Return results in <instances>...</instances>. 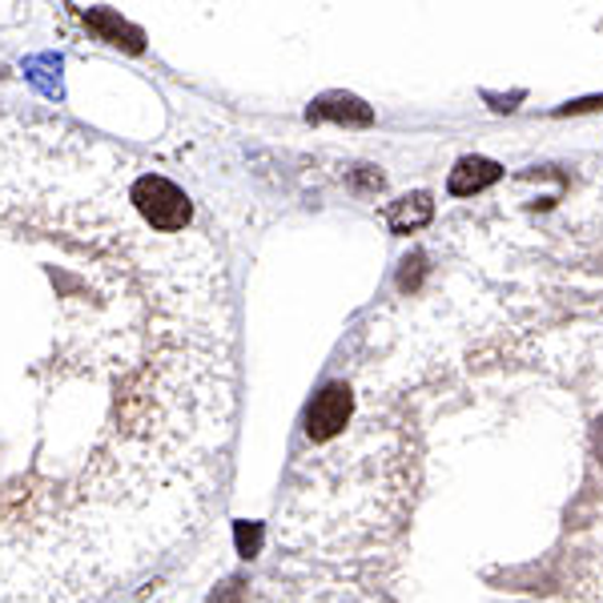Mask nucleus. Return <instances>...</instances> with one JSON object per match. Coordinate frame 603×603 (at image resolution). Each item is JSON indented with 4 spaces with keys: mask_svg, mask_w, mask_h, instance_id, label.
<instances>
[{
    "mask_svg": "<svg viewBox=\"0 0 603 603\" xmlns=\"http://www.w3.org/2000/svg\"><path fill=\"white\" fill-rule=\"evenodd\" d=\"M499 173L503 170H499V161H491V158H463L455 170H451V177H447V189L455 197H471L499 182Z\"/></svg>",
    "mask_w": 603,
    "mask_h": 603,
    "instance_id": "f03ea898",
    "label": "nucleus"
},
{
    "mask_svg": "<svg viewBox=\"0 0 603 603\" xmlns=\"http://www.w3.org/2000/svg\"><path fill=\"white\" fill-rule=\"evenodd\" d=\"M434 218V201L431 194H407L398 197L391 210H386V225H391L394 234H410V230H419Z\"/></svg>",
    "mask_w": 603,
    "mask_h": 603,
    "instance_id": "20e7f679",
    "label": "nucleus"
},
{
    "mask_svg": "<svg viewBox=\"0 0 603 603\" xmlns=\"http://www.w3.org/2000/svg\"><path fill=\"white\" fill-rule=\"evenodd\" d=\"M310 117H318V121H346V125H370L374 121V109H370L367 101L350 97V93H326L310 105Z\"/></svg>",
    "mask_w": 603,
    "mask_h": 603,
    "instance_id": "7ed1b4c3",
    "label": "nucleus"
},
{
    "mask_svg": "<svg viewBox=\"0 0 603 603\" xmlns=\"http://www.w3.org/2000/svg\"><path fill=\"white\" fill-rule=\"evenodd\" d=\"M350 407H355V391H350L346 382L326 386V391L318 394V403L310 407L306 434L314 439V443H331L334 434L346 427V419H350Z\"/></svg>",
    "mask_w": 603,
    "mask_h": 603,
    "instance_id": "f257e3e1",
    "label": "nucleus"
}]
</instances>
